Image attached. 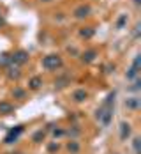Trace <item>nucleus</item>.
Returning <instances> with one entry per match:
<instances>
[{"mask_svg":"<svg viewBox=\"0 0 141 154\" xmlns=\"http://www.w3.org/2000/svg\"><path fill=\"white\" fill-rule=\"evenodd\" d=\"M102 113H104V106H101L97 112H95V119L97 121H101V117H102Z\"/></svg>","mask_w":141,"mask_h":154,"instance_id":"27","label":"nucleus"},{"mask_svg":"<svg viewBox=\"0 0 141 154\" xmlns=\"http://www.w3.org/2000/svg\"><path fill=\"white\" fill-rule=\"evenodd\" d=\"M0 14H2V11H0Z\"/></svg>","mask_w":141,"mask_h":154,"instance_id":"32","label":"nucleus"},{"mask_svg":"<svg viewBox=\"0 0 141 154\" xmlns=\"http://www.w3.org/2000/svg\"><path fill=\"white\" fill-rule=\"evenodd\" d=\"M131 133H132V128L129 122H120V140L122 142H127L131 138Z\"/></svg>","mask_w":141,"mask_h":154,"instance_id":"4","label":"nucleus"},{"mask_svg":"<svg viewBox=\"0 0 141 154\" xmlns=\"http://www.w3.org/2000/svg\"><path fill=\"white\" fill-rule=\"evenodd\" d=\"M11 113H14V106L7 101H2L0 103V115H11Z\"/></svg>","mask_w":141,"mask_h":154,"instance_id":"9","label":"nucleus"},{"mask_svg":"<svg viewBox=\"0 0 141 154\" xmlns=\"http://www.w3.org/2000/svg\"><path fill=\"white\" fill-rule=\"evenodd\" d=\"M132 66L140 69V66H141V55H136V57H134V62H132Z\"/></svg>","mask_w":141,"mask_h":154,"instance_id":"26","label":"nucleus"},{"mask_svg":"<svg viewBox=\"0 0 141 154\" xmlns=\"http://www.w3.org/2000/svg\"><path fill=\"white\" fill-rule=\"evenodd\" d=\"M19 76H21V73H19L18 67H13V66H11V67L7 69V78H9V80H18Z\"/></svg>","mask_w":141,"mask_h":154,"instance_id":"15","label":"nucleus"},{"mask_svg":"<svg viewBox=\"0 0 141 154\" xmlns=\"http://www.w3.org/2000/svg\"><path fill=\"white\" fill-rule=\"evenodd\" d=\"M95 57H97V51H95V50H87V51L81 55V60L85 62V64H90V62L95 60Z\"/></svg>","mask_w":141,"mask_h":154,"instance_id":"10","label":"nucleus"},{"mask_svg":"<svg viewBox=\"0 0 141 154\" xmlns=\"http://www.w3.org/2000/svg\"><path fill=\"white\" fill-rule=\"evenodd\" d=\"M67 151H69V154H79V151H81L79 142H76V140H71V142L67 143Z\"/></svg>","mask_w":141,"mask_h":154,"instance_id":"13","label":"nucleus"},{"mask_svg":"<svg viewBox=\"0 0 141 154\" xmlns=\"http://www.w3.org/2000/svg\"><path fill=\"white\" fill-rule=\"evenodd\" d=\"M140 29H141V25H136V29H134V37H140Z\"/></svg>","mask_w":141,"mask_h":154,"instance_id":"28","label":"nucleus"},{"mask_svg":"<svg viewBox=\"0 0 141 154\" xmlns=\"http://www.w3.org/2000/svg\"><path fill=\"white\" fill-rule=\"evenodd\" d=\"M23 131H25V126H23V124L11 128V129H9V133H7V137L4 138V143H14L16 140H18V137H19Z\"/></svg>","mask_w":141,"mask_h":154,"instance_id":"2","label":"nucleus"},{"mask_svg":"<svg viewBox=\"0 0 141 154\" xmlns=\"http://www.w3.org/2000/svg\"><path fill=\"white\" fill-rule=\"evenodd\" d=\"M9 64H11V55H9V53H2V55H0V66L5 67V66H9Z\"/></svg>","mask_w":141,"mask_h":154,"instance_id":"21","label":"nucleus"},{"mask_svg":"<svg viewBox=\"0 0 141 154\" xmlns=\"http://www.w3.org/2000/svg\"><path fill=\"white\" fill-rule=\"evenodd\" d=\"M46 133H48L46 129H37V131L32 135V142H34V143H41L43 140L46 138Z\"/></svg>","mask_w":141,"mask_h":154,"instance_id":"12","label":"nucleus"},{"mask_svg":"<svg viewBox=\"0 0 141 154\" xmlns=\"http://www.w3.org/2000/svg\"><path fill=\"white\" fill-rule=\"evenodd\" d=\"M111 117H113V108H104V113H102V117H101L102 126H110Z\"/></svg>","mask_w":141,"mask_h":154,"instance_id":"11","label":"nucleus"},{"mask_svg":"<svg viewBox=\"0 0 141 154\" xmlns=\"http://www.w3.org/2000/svg\"><path fill=\"white\" fill-rule=\"evenodd\" d=\"M13 97H14V99H25V97H27V92H25L23 89L16 87L14 91H13Z\"/></svg>","mask_w":141,"mask_h":154,"instance_id":"20","label":"nucleus"},{"mask_svg":"<svg viewBox=\"0 0 141 154\" xmlns=\"http://www.w3.org/2000/svg\"><path fill=\"white\" fill-rule=\"evenodd\" d=\"M134 78H138V67L131 66V69L127 71V80H134Z\"/></svg>","mask_w":141,"mask_h":154,"instance_id":"24","label":"nucleus"},{"mask_svg":"<svg viewBox=\"0 0 141 154\" xmlns=\"http://www.w3.org/2000/svg\"><path fill=\"white\" fill-rule=\"evenodd\" d=\"M62 57L60 55H46L43 59V67L44 69H58L62 67Z\"/></svg>","mask_w":141,"mask_h":154,"instance_id":"1","label":"nucleus"},{"mask_svg":"<svg viewBox=\"0 0 141 154\" xmlns=\"http://www.w3.org/2000/svg\"><path fill=\"white\" fill-rule=\"evenodd\" d=\"M41 2H51V0H41Z\"/></svg>","mask_w":141,"mask_h":154,"instance_id":"31","label":"nucleus"},{"mask_svg":"<svg viewBox=\"0 0 141 154\" xmlns=\"http://www.w3.org/2000/svg\"><path fill=\"white\" fill-rule=\"evenodd\" d=\"M127 20H129L127 14H120L118 16V20H116V29H118V30H122V29L127 25Z\"/></svg>","mask_w":141,"mask_h":154,"instance_id":"18","label":"nucleus"},{"mask_svg":"<svg viewBox=\"0 0 141 154\" xmlns=\"http://www.w3.org/2000/svg\"><path fill=\"white\" fill-rule=\"evenodd\" d=\"M87 97H88V94H87L85 89H78V91L72 92V101H76V103H83V101H87Z\"/></svg>","mask_w":141,"mask_h":154,"instance_id":"7","label":"nucleus"},{"mask_svg":"<svg viewBox=\"0 0 141 154\" xmlns=\"http://www.w3.org/2000/svg\"><path fill=\"white\" fill-rule=\"evenodd\" d=\"M27 62H28V51H25V50H18L11 55V64H14V66H23Z\"/></svg>","mask_w":141,"mask_h":154,"instance_id":"3","label":"nucleus"},{"mask_svg":"<svg viewBox=\"0 0 141 154\" xmlns=\"http://www.w3.org/2000/svg\"><path fill=\"white\" fill-rule=\"evenodd\" d=\"M18 154H19V152H18Z\"/></svg>","mask_w":141,"mask_h":154,"instance_id":"33","label":"nucleus"},{"mask_svg":"<svg viewBox=\"0 0 141 154\" xmlns=\"http://www.w3.org/2000/svg\"><path fill=\"white\" fill-rule=\"evenodd\" d=\"M69 82H71V78L69 76H60V78H57L55 87H57V89H63L65 85H69Z\"/></svg>","mask_w":141,"mask_h":154,"instance_id":"16","label":"nucleus"},{"mask_svg":"<svg viewBox=\"0 0 141 154\" xmlns=\"http://www.w3.org/2000/svg\"><path fill=\"white\" fill-rule=\"evenodd\" d=\"M92 13V9H90V5H79L74 9V18H78V20H83V18H87V16Z\"/></svg>","mask_w":141,"mask_h":154,"instance_id":"5","label":"nucleus"},{"mask_svg":"<svg viewBox=\"0 0 141 154\" xmlns=\"http://www.w3.org/2000/svg\"><path fill=\"white\" fill-rule=\"evenodd\" d=\"M132 149H134L136 154L141 152V138L140 137H134V140H132Z\"/></svg>","mask_w":141,"mask_h":154,"instance_id":"22","label":"nucleus"},{"mask_svg":"<svg viewBox=\"0 0 141 154\" xmlns=\"http://www.w3.org/2000/svg\"><path fill=\"white\" fill-rule=\"evenodd\" d=\"M41 85H43V78L41 76H34V78H30V82H28V87H30L32 91H37Z\"/></svg>","mask_w":141,"mask_h":154,"instance_id":"14","label":"nucleus"},{"mask_svg":"<svg viewBox=\"0 0 141 154\" xmlns=\"http://www.w3.org/2000/svg\"><path fill=\"white\" fill-rule=\"evenodd\" d=\"M51 133H53L55 138H62V137H65V129H63V128H53Z\"/></svg>","mask_w":141,"mask_h":154,"instance_id":"23","label":"nucleus"},{"mask_svg":"<svg viewBox=\"0 0 141 154\" xmlns=\"http://www.w3.org/2000/svg\"><path fill=\"white\" fill-rule=\"evenodd\" d=\"M140 89H141V82L138 80V78H134V83L129 87V91H131V92H138Z\"/></svg>","mask_w":141,"mask_h":154,"instance_id":"25","label":"nucleus"},{"mask_svg":"<svg viewBox=\"0 0 141 154\" xmlns=\"http://www.w3.org/2000/svg\"><path fill=\"white\" fill-rule=\"evenodd\" d=\"M4 25H5V20H4V18H0V27H4Z\"/></svg>","mask_w":141,"mask_h":154,"instance_id":"29","label":"nucleus"},{"mask_svg":"<svg viewBox=\"0 0 141 154\" xmlns=\"http://www.w3.org/2000/svg\"><path fill=\"white\" fill-rule=\"evenodd\" d=\"M140 2H141V0H134V4H140Z\"/></svg>","mask_w":141,"mask_h":154,"instance_id":"30","label":"nucleus"},{"mask_svg":"<svg viewBox=\"0 0 141 154\" xmlns=\"http://www.w3.org/2000/svg\"><path fill=\"white\" fill-rule=\"evenodd\" d=\"M65 135H67L71 140H76L79 135H81V128H79L78 124H72L69 129H65Z\"/></svg>","mask_w":141,"mask_h":154,"instance_id":"6","label":"nucleus"},{"mask_svg":"<svg viewBox=\"0 0 141 154\" xmlns=\"http://www.w3.org/2000/svg\"><path fill=\"white\" fill-rule=\"evenodd\" d=\"M140 105H141V101H140V97H127L125 99V108L127 110H138L140 108Z\"/></svg>","mask_w":141,"mask_h":154,"instance_id":"8","label":"nucleus"},{"mask_svg":"<svg viewBox=\"0 0 141 154\" xmlns=\"http://www.w3.org/2000/svg\"><path fill=\"white\" fill-rule=\"evenodd\" d=\"M46 149H48V152H49V154H55V152H58V151H60V143H58V142H49Z\"/></svg>","mask_w":141,"mask_h":154,"instance_id":"19","label":"nucleus"},{"mask_svg":"<svg viewBox=\"0 0 141 154\" xmlns=\"http://www.w3.org/2000/svg\"><path fill=\"white\" fill-rule=\"evenodd\" d=\"M94 34H95V30L92 29V27H85V29H81V30H79V35H81V37H85V39H90Z\"/></svg>","mask_w":141,"mask_h":154,"instance_id":"17","label":"nucleus"}]
</instances>
